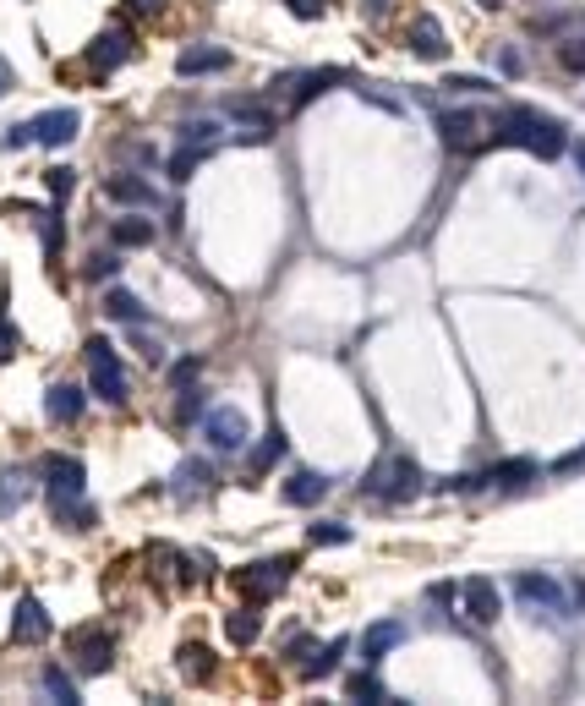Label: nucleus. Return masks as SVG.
<instances>
[{
    "instance_id": "47",
    "label": "nucleus",
    "mask_w": 585,
    "mask_h": 706,
    "mask_svg": "<svg viewBox=\"0 0 585 706\" xmlns=\"http://www.w3.org/2000/svg\"><path fill=\"white\" fill-rule=\"evenodd\" d=\"M17 88V72H11V61H0V94H11Z\"/></svg>"
},
{
    "instance_id": "9",
    "label": "nucleus",
    "mask_w": 585,
    "mask_h": 706,
    "mask_svg": "<svg viewBox=\"0 0 585 706\" xmlns=\"http://www.w3.org/2000/svg\"><path fill=\"white\" fill-rule=\"evenodd\" d=\"M50 613H44L39 597H17V608H11V635H17L22 646H39V641H50Z\"/></svg>"
},
{
    "instance_id": "5",
    "label": "nucleus",
    "mask_w": 585,
    "mask_h": 706,
    "mask_svg": "<svg viewBox=\"0 0 585 706\" xmlns=\"http://www.w3.org/2000/svg\"><path fill=\"white\" fill-rule=\"evenodd\" d=\"M88 378H93V395H104L110 405L126 400V367L110 340H88Z\"/></svg>"
},
{
    "instance_id": "28",
    "label": "nucleus",
    "mask_w": 585,
    "mask_h": 706,
    "mask_svg": "<svg viewBox=\"0 0 585 706\" xmlns=\"http://www.w3.org/2000/svg\"><path fill=\"white\" fill-rule=\"evenodd\" d=\"M279 455H285V433H279V427H274V433H268V438H263V444H257V449H252V455H247V471H252V477H263V471H268V466H274V460H279Z\"/></svg>"
},
{
    "instance_id": "23",
    "label": "nucleus",
    "mask_w": 585,
    "mask_h": 706,
    "mask_svg": "<svg viewBox=\"0 0 585 706\" xmlns=\"http://www.w3.org/2000/svg\"><path fill=\"white\" fill-rule=\"evenodd\" d=\"M329 83H345V72H339V66H323V72H307V77H301V88H296V99H290V110H307V104L318 99Z\"/></svg>"
},
{
    "instance_id": "32",
    "label": "nucleus",
    "mask_w": 585,
    "mask_h": 706,
    "mask_svg": "<svg viewBox=\"0 0 585 706\" xmlns=\"http://www.w3.org/2000/svg\"><path fill=\"white\" fill-rule=\"evenodd\" d=\"M55 509V520H61V526H72V531H88L93 526V504L88 499H77V504H50Z\"/></svg>"
},
{
    "instance_id": "19",
    "label": "nucleus",
    "mask_w": 585,
    "mask_h": 706,
    "mask_svg": "<svg viewBox=\"0 0 585 706\" xmlns=\"http://www.w3.org/2000/svg\"><path fill=\"white\" fill-rule=\"evenodd\" d=\"M400 641H405V624L400 619H383V624H372V630L361 635V657H367V663H378V657L394 652Z\"/></svg>"
},
{
    "instance_id": "40",
    "label": "nucleus",
    "mask_w": 585,
    "mask_h": 706,
    "mask_svg": "<svg viewBox=\"0 0 585 706\" xmlns=\"http://www.w3.org/2000/svg\"><path fill=\"white\" fill-rule=\"evenodd\" d=\"M285 6H290V11H296V17H301V22H318V17H323V11H329V0H285Z\"/></svg>"
},
{
    "instance_id": "3",
    "label": "nucleus",
    "mask_w": 585,
    "mask_h": 706,
    "mask_svg": "<svg viewBox=\"0 0 585 706\" xmlns=\"http://www.w3.org/2000/svg\"><path fill=\"white\" fill-rule=\"evenodd\" d=\"M438 132L454 154H482L487 143H498V115L487 110H449L438 115Z\"/></svg>"
},
{
    "instance_id": "27",
    "label": "nucleus",
    "mask_w": 585,
    "mask_h": 706,
    "mask_svg": "<svg viewBox=\"0 0 585 706\" xmlns=\"http://www.w3.org/2000/svg\"><path fill=\"white\" fill-rule=\"evenodd\" d=\"M28 477H17V471H0V515H17L22 504H28Z\"/></svg>"
},
{
    "instance_id": "6",
    "label": "nucleus",
    "mask_w": 585,
    "mask_h": 706,
    "mask_svg": "<svg viewBox=\"0 0 585 706\" xmlns=\"http://www.w3.org/2000/svg\"><path fill=\"white\" fill-rule=\"evenodd\" d=\"M66 646H72V657H77L83 674H104V668L115 663V635L104 630V624H83V630H72V635H66Z\"/></svg>"
},
{
    "instance_id": "11",
    "label": "nucleus",
    "mask_w": 585,
    "mask_h": 706,
    "mask_svg": "<svg viewBox=\"0 0 585 706\" xmlns=\"http://www.w3.org/2000/svg\"><path fill=\"white\" fill-rule=\"evenodd\" d=\"M121 61H132V33H126V28H104L99 39L88 44V66H93V72H104V77H110Z\"/></svg>"
},
{
    "instance_id": "45",
    "label": "nucleus",
    "mask_w": 585,
    "mask_h": 706,
    "mask_svg": "<svg viewBox=\"0 0 585 706\" xmlns=\"http://www.w3.org/2000/svg\"><path fill=\"white\" fill-rule=\"evenodd\" d=\"M553 471H564V477H569V471H585V449H575V455H564Z\"/></svg>"
},
{
    "instance_id": "13",
    "label": "nucleus",
    "mask_w": 585,
    "mask_h": 706,
    "mask_svg": "<svg viewBox=\"0 0 585 706\" xmlns=\"http://www.w3.org/2000/svg\"><path fill=\"white\" fill-rule=\"evenodd\" d=\"M225 66H230L225 44H186V50L175 55V72L181 77H208V72H225Z\"/></svg>"
},
{
    "instance_id": "39",
    "label": "nucleus",
    "mask_w": 585,
    "mask_h": 706,
    "mask_svg": "<svg viewBox=\"0 0 585 706\" xmlns=\"http://www.w3.org/2000/svg\"><path fill=\"white\" fill-rule=\"evenodd\" d=\"M28 143H33V121L6 126V137H0V148H11V154H17V148H28Z\"/></svg>"
},
{
    "instance_id": "37",
    "label": "nucleus",
    "mask_w": 585,
    "mask_h": 706,
    "mask_svg": "<svg viewBox=\"0 0 585 706\" xmlns=\"http://www.w3.org/2000/svg\"><path fill=\"white\" fill-rule=\"evenodd\" d=\"M44 690H50L55 701H66V706L77 701V685H72V679L61 674V668H44Z\"/></svg>"
},
{
    "instance_id": "34",
    "label": "nucleus",
    "mask_w": 585,
    "mask_h": 706,
    "mask_svg": "<svg viewBox=\"0 0 585 706\" xmlns=\"http://www.w3.org/2000/svg\"><path fill=\"white\" fill-rule=\"evenodd\" d=\"M214 137H219V126L208 121V115H197V121H186L181 126V143H197V148H214Z\"/></svg>"
},
{
    "instance_id": "30",
    "label": "nucleus",
    "mask_w": 585,
    "mask_h": 706,
    "mask_svg": "<svg viewBox=\"0 0 585 706\" xmlns=\"http://www.w3.org/2000/svg\"><path fill=\"white\" fill-rule=\"evenodd\" d=\"M307 542H318V548H339V542H350V526H345V520H318V526H307Z\"/></svg>"
},
{
    "instance_id": "10",
    "label": "nucleus",
    "mask_w": 585,
    "mask_h": 706,
    "mask_svg": "<svg viewBox=\"0 0 585 706\" xmlns=\"http://www.w3.org/2000/svg\"><path fill=\"white\" fill-rule=\"evenodd\" d=\"M514 592H520L531 608H547L553 619H569V597H564V586H558L553 575H520Z\"/></svg>"
},
{
    "instance_id": "2",
    "label": "nucleus",
    "mask_w": 585,
    "mask_h": 706,
    "mask_svg": "<svg viewBox=\"0 0 585 706\" xmlns=\"http://www.w3.org/2000/svg\"><path fill=\"white\" fill-rule=\"evenodd\" d=\"M361 488L372 493V499H389V504H405V499H416L421 493V466L411 455H383L378 466L367 471V482Z\"/></svg>"
},
{
    "instance_id": "7",
    "label": "nucleus",
    "mask_w": 585,
    "mask_h": 706,
    "mask_svg": "<svg viewBox=\"0 0 585 706\" xmlns=\"http://www.w3.org/2000/svg\"><path fill=\"white\" fill-rule=\"evenodd\" d=\"M203 438L214 449H247L252 427H247V416H241L236 405H214V411L203 416Z\"/></svg>"
},
{
    "instance_id": "16",
    "label": "nucleus",
    "mask_w": 585,
    "mask_h": 706,
    "mask_svg": "<svg viewBox=\"0 0 585 706\" xmlns=\"http://www.w3.org/2000/svg\"><path fill=\"white\" fill-rule=\"evenodd\" d=\"M460 592H465V613H471L476 624H493L498 619V586L487 581V575H471Z\"/></svg>"
},
{
    "instance_id": "29",
    "label": "nucleus",
    "mask_w": 585,
    "mask_h": 706,
    "mask_svg": "<svg viewBox=\"0 0 585 706\" xmlns=\"http://www.w3.org/2000/svg\"><path fill=\"white\" fill-rule=\"evenodd\" d=\"M104 312H110V318H121V323H137V318H143V307H137L132 291H104Z\"/></svg>"
},
{
    "instance_id": "4",
    "label": "nucleus",
    "mask_w": 585,
    "mask_h": 706,
    "mask_svg": "<svg viewBox=\"0 0 585 706\" xmlns=\"http://www.w3.org/2000/svg\"><path fill=\"white\" fill-rule=\"evenodd\" d=\"M290 575H296V553H285V559H257L247 570H236V592L263 608L268 597H279L290 586Z\"/></svg>"
},
{
    "instance_id": "8",
    "label": "nucleus",
    "mask_w": 585,
    "mask_h": 706,
    "mask_svg": "<svg viewBox=\"0 0 585 706\" xmlns=\"http://www.w3.org/2000/svg\"><path fill=\"white\" fill-rule=\"evenodd\" d=\"M77 132H83V115H77V110H44V115H33V143H39V148H66Z\"/></svg>"
},
{
    "instance_id": "18",
    "label": "nucleus",
    "mask_w": 585,
    "mask_h": 706,
    "mask_svg": "<svg viewBox=\"0 0 585 706\" xmlns=\"http://www.w3.org/2000/svg\"><path fill=\"white\" fill-rule=\"evenodd\" d=\"M411 50L421 55V61H443V55H449V39H443L438 17H416L411 22Z\"/></svg>"
},
{
    "instance_id": "24",
    "label": "nucleus",
    "mask_w": 585,
    "mask_h": 706,
    "mask_svg": "<svg viewBox=\"0 0 585 706\" xmlns=\"http://www.w3.org/2000/svg\"><path fill=\"white\" fill-rule=\"evenodd\" d=\"M181 674L192 679V685H208V679H214V652H208V646H181Z\"/></svg>"
},
{
    "instance_id": "31",
    "label": "nucleus",
    "mask_w": 585,
    "mask_h": 706,
    "mask_svg": "<svg viewBox=\"0 0 585 706\" xmlns=\"http://www.w3.org/2000/svg\"><path fill=\"white\" fill-rule=\"evenodd\" d=\"M44 187H50L55 203H66V198H72V187H77V170L72 165H50V170H44Z\"/></svg>"
},
{
    "instance_id": "44",
    "label": "nucleus",
    "mask_w": 585,
    "mask_h": 706,
    "mask_svg": "<svg viewBox=\"0 0 585 706\" xmlns=\"http://www.w3.org/2000/svg\"><path fill=\"white\" fill-rule=\"evenodd\" d=\"M498 66H503V72H509V77H520V72H525L520 50H503V55H498Z\"/></svg>"
},
{
    "instance_id": "43",
    "label": "nucleus",
    "mask_w": 585,
    "mask_h": 706,
    "mask_svg": "<svg viewBox=\"0 0 585 706\" xmlns=\"http://www.w3.org/2000/svg\"><path fill=\"white\" fill-rule=\"evenodd\" d=\"M121 154L137 159V165H154V148H148V143H121Z\"/></svg>"
},
{
    "instance_id": "50",
    "label": "nucleus",
    "mask_w": 585,
    "mask_h": 706,
    "mask_svg": "<svg viewBox=\"0 0 585 706\" xmlns=\"http://www.w3.org/2000/svg\"><path fill=\"white\" fill-rule=\"evenodd\" d=\"M476 6H498V0H476Z\"/></svg>"
},
{
    "instance_id": "25",
    "label": "nucleus",
    "mask_w": 585,
    "mask_h": 706,
    "mask_svg": "<svg viewBox=\"0 0 585 706\" xmlns=\"http://www.w3.org/2000/svg\"><path fill=\"white\" fill-rule=\"evenodd\" d=\"M339 657H345V641H329V646H318V652L301 663V679H329L334 668H339Z\"/></svg>"
},
{
    "instance_id": "49",
    "label": "nucleus",
    "mask_w": 585,
    "mask_h": 706,
    "mask_svg": "<svg viewBox=\"0 0 585 706\" xmlns=\"http://www.w3.org/2000/svg\"><path fill=\"white\" fill-rule=\"evenodd\" d=\"M575 159H580V170H585V143H580V148H575Z\"/></svg>"
},
{
    "instance_id": "22",
    "label": "nucleus",
    "mask_w": 585,
    "mask_h": 706,
    "mask_svg": "<svg viewBox=\"0 0 585 706\" xmlns=\"http://www.w3.org/2000/svg\"><path fill=\"white\" fill-rule=\"evenodd\" d=\"M323 493H329V477H318V471H296V477L285 482V504H296V509L318 504Z\"/></svg>"
},
{
    "instance_id": "20",
    "label": "nucleus",
    "mask_w": 585,
    "mask_h": 706,
    "mask_svg": "<svg viewBox=\"0 0 585 706\" xmlns=\"http://www.w3.org/2000/svg\"><path fill=\"white\" fill-rule=\"evenodd\" d=\"M225 635H230L236 646H252L257 635H263V613H257V603L230 608V613H225Z\"/></svg>"
},
{
    "instance_id": "48",
    "label": "nucleus",
    "mask_w": 585,
    "mask_h": 706,
    "mask_svg": "<svg viewBox=\"0 0 585 706\" xmlns=\"http://www.w3.org/2000/svg\"><path fill=\"white\" fill-rule=\"evenodd\" d=\"M575 603H580V608H585V581H580V586H575Z\"/></svg>"
},
{
    "instance_id": "38",
    "label": "nucleus",
    "mask_w": 585,
    "mask_h": 706,
    "mask_svg": "<svg viewBox=\"0 0 585 706\" xmlns=\"http://www.w3.org/2000/svg\"><path fill=\"white\" fill-rule=\"evenodd\" d=\"M558 61H564L569 72H585V39H564L558 44Z\"/></svg>"
},
{
    "instance_id": "35",
    "label": "nucleus",
    "mask_w": 585,
    "mask_h": 706,
    "mask_svg": "<svg viewBox=\"0 0 585 706\" xmlns=\"http://www.w3.org/2000/svg\"><path fill=\"white\" fill-rule=\"evenodd\" d=\"M115 274H121V252H93L88 258V280H115Z\"/></svg>"
},
{
    "instance_id": "42",
    "label": "nucleus",
    "mask_w": 585,
    "mask_h": 706,
    "mask_svg": "<svg viewBox=\"0 0 585 706\" xmlns=\"http://www.w3.org/2000/svg\"><path fill=\"white\" fill-rule=\"evenodd\" d=\"M443 88H454V94H487V83H482V77H449Z\"/></svg>"
},
{
    "instance_id": "14",
    "label": "nucleus",
    "mask_w": 585,
    "mask_h": 706,
    "mask_svg": "<svg viewBox=\"0 0 585 706\" xmlns=\"http://www.w3.org/2000/svg\"><path fill=\"white\" fill-rule=\"evenodd\" d=\"M104 198L126 203V208H143V214H148V208H159V192L148 187L143 176H110V181H104Z\"/></svg>"
},
{
    "instance_id": "1",
    "label": "nucleus",
    "mask_w": 585,
    "mask_h": 706,
    "mask_svg": "<svg viewBox=\"0 0 585 706\" xmlns=\"http://www.w3.org/2000/svg\"><path fill=\"white\" fill-rule=\"evenodd\" d=\"M498 143L531 148L536 159H558L569 148V132L558 115H542L531 104H509V110H498Z\"/></svg>"
},
{
    "instance_id": "12",
    "label": "nucleus",
    "mask_w": 585,
    "mask_h": 706,
    "mask_svg": "<svg viewBox=\"0 0 585 706\" xmlns=\"http://www.w3.org/2000/svg\"><path fill=\"white\" fill-rule=\"evenodd\" d=\"M83 482H88L83 460H72V455L50 460V504H77L83 499Z\"/></svg>"
},
{
    "instance_id": "17",
    "label": "nucleus",
    "mask_w": 585,
    "mask_h": 706,
    "mask_svg": "<svg viewBox=\"0 0 585 706\" xmlns=\"http://www.w3.org/2000/svg\"><path fill=\"white\" fill-rule=\"evenodd\" d=\"M214 493V466L208 460H181L175 466V499H203Z\"/></svg>"
},
{
    "instance_id": "26",
    "label": "nucleus",
    "mask_w": 585,
    "mask_h": 706,
    "mask_svg": "<svg viewBox=\"0 0 585 706\" xmlns=\"http://www.w3.org/2000/svg\"><path fill=\"white\" fill-rule=\"evenodd\" d=\"M110 241L115 247H148V241H154V225H148V219H115Z\"/></svg>"
},
{
    "instance_id": "15",
    "label": "nucleus",
    "mask_w": 585,
    "mask_h": 706,
    "mask_svg": "<svg viewBox=\"0 0 585 706\" xmlns=\"http://www.w3.org/2000/svg\"><path fill=\"white\" fill-rule=\"evenodd\" d=\"M536 477V460H498L482 477H471V488H525Z\"/></svg>"
},
{
    "instance_id": "41",
    "label": "nucleus",
    "mask_w": 585,
    "mask_h": 706,
    "mask_svg": "<svg viewBox=\"0 0 585 706\" xmlns=\"http://www.w3.org/2000/svg\"><path fill=\"white\" fill-rule=\"evenodd\" d=\"M197 367H203V362H197V356H186V362H175V389H192L197 384Z\"/></svg>"
},
{
    "instance_id": "46",
    "label": "nucleus",
    "mask_w": 585,
    "mask_h": 706,
    "mask_svg": "<svg viewBox=\"0 0 585 706\" xmlns=\"http://www.w3.org/2000/svg\"><path fill=\"white\" fill-rule=\"evenodd\" d=\"M126 6L143 11V17H159V11H165V0H126Z\"/></svg>"
},
{
    "instance_id": "36",
    "label": "nucleus",
    "mask_w": 585,
    "mask_h": 706,
    "mask_svg": "<svg viewBox=\"0 0 585 706\" xmlns=\"http://www.w3.org/2000/svg\"><path fill=\"white\" fill-rule=\"evenodd\" d=\"M350 696H356V701H383V685H378V674H372V663L350 679Z\"/></svg>"
},
{
    "instance_id": "21",
    "label": "nucleus",
    "mask_w": 585,
    "mask_h": 706,
    "mask_svg": "<svg viewBox=\"0 0 585 706\" xmlns=\"http://www.w3.org/2000/svg\"><path fill=\"white\" fill-rule=\"evenodd\" d=\"M44 416H50V422H77V416H83V389L55 384L50 395H44Z\"/></svg>"
},
{
    "instance_id": "33",
    "label": "nucleus",
    "mask_w": 585,
    "mask_h": 706,
    "mask_svg": "<svg viewBox=\"0 0 585 706\" xmlns=\"http://www.w3.org/2000/svg\"><path fill=\"white\" fill-rule=\"evenodd\" d=\"M203 159H208V148H197V143H186V148H181V154H175V159H170V176H175V181H192V170H197V165H203Z\"/></svg>"
}]
</instances>
